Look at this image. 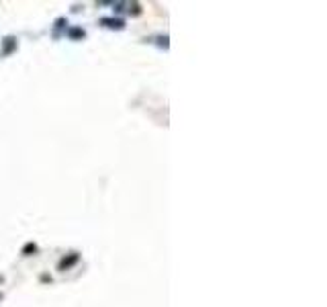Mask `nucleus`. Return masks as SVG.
<instances>
[{"label": "nucleus", "instance_id": "obj_1", "mask_svg": "<svg viewBox=\"0 0 327 307\" xmlns=\"http://www.w3.org/2000/svg\"><path fill=\"white\" fill-rule=\"evenodd\" d=\"M103 25L111 29H123V21H119V18H103Z\"/></svg>", "mask_w": 327, "mask_h": 307}]
</instances>
